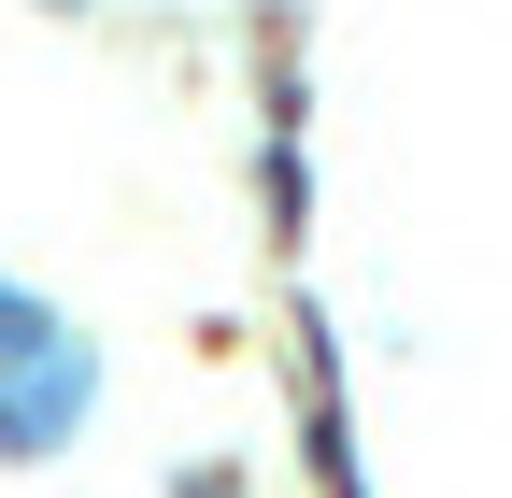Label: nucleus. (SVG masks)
<instances>
[{
  "label": "nucleus",
  "instance_id": "obj_1",
  "mask_svg": "<svg viewBox=\"0 0 512 498\" xmlns=\"http://www.w3.org/2000/svg\"><path fill=\"white\" fill-rule=\"evenodd\" d=\"M86 385H100V370H86V342L72 356H29V385H0V456H43V442H72V427H86Z\"/></svg>",
  "mask_w": 512,
  "mask_h": 498
},
{
  "label": "nucleus",
  "instance_id": "obj_3",
  "mask_svg": "<svg viewBox=\"0 0 512 498\" xmlns=\"http://www.w3.org/2000/svg\"><path fill=\"white\" fill-rule=\"evenodd\" d=\"M185 498H242V484H228V470H200V484H185Z\"/></svg>",
  "mask_w": 512,
  "mask_h": 498
},
{
  "label": "nucleus",
  "instance_id": "obj_2",
  "mask_svg": "<svg viewBox=\"0 0 512 498\" xmlns=\"http://www.w3.org/2000/svg\"><path fill=\"white\" fill-rule=\"evenodd\" d=\"M57 328H43V299H15V285H0V356H43Z\"/></svg>",
  "mask_w": 512,
  "mask_h": 498
}]
</instances>
